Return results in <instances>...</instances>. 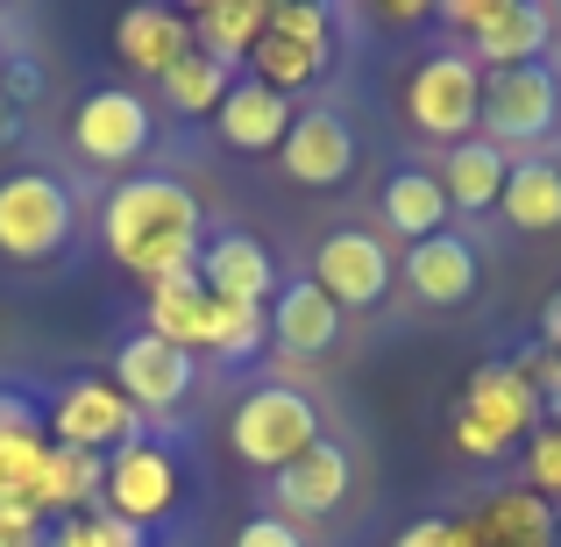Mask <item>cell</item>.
I'll use <instances>...</instances> for the list:
<instances>
[{"label": "cell", "instance_id": "obj_36", "mask_svg": "<svg viewBox=\"0 0 561 547\" xmlns=\"http://www.w3.org/2000/svg\"><path fill=\"white\" fill-rule=\"evenodd\" d=\"M0 547H8V540H0Z\"/></svg>", "mask_w": 561, "mask_h": 547}, {"label": "cell", "instance_id": "obj_5", "mask_svg": "<svg viewBox=\"0 0 561 547\" xmlns=\"http://www.w3.org/2000/svg\"><path fill=\"white\" fill-rule=\"evenodd\" d=\"M249 79L277 86V93H299V86H313L320 71L334 65V14L320 8V0H277L271 22H263L256 50H249Z\"/></svg>", "mask_w": 561, "mask_h": 547}, {"label": "cell", "instance_id": "obj_19", "mask_svg": "<svg viewBox=\"0 0 561 547\" xmlns=\"http://www.w3.org/2000/svg\"><path fill=\"white\" fill-rule=\"evenodd\" d=\"M462 526H469V547H561V520L540 491H497Z\"/></svg>", "mask_w": 561, "mask_h": 547}, {"label": "cell", "instance_id": "obj_15", "mask_svg": "<svg viewBox=\"0 0 561 547\" xmlns=\"http://www.w3.org/2000/svg\"><path fill=\"white\" fill-rule=\"evenodd\" d=\"M277 164H285L291 185L328 192L356 171V128L334 107H306V114H291V136H285V150H277Z\"/></svg>", "mask_w": 561, "mask_h": 547}, {"label": "cell", "instance_id": "obj_22", "mask_svg": "<svg viewBox=\"0 0 561 547\" xmlns=\"http://www.w3.org/2000/svg\"><path fill=\"white\" fill-rule=\"evenodd\" d=\"M405 285L420 292L426 306H462L469 292H477V249L462 242V235H426V242L405 249Z\"/></svg>", "mask_w": 561, "mask_h": 547}, {"label": "cell", "instance_id": "obj_2", "mask_svg": "<svg viewBox=\"0 0 561 547\" xmlns=\"http://www.w3.org/2000/svg\"><path fill=\"white\" fill-rule=\"evenodd\" d=\"M150 334L179 342L185 356H256L271 342V306H234V299H214L199 277H179V285H157L150 292Z\"/></svg>", "mask_w": 561, "mask_h": 547}, {"label": "cell", "instance_id": "obj_17", "mask_svg": "<svg viewBox=\"0 0 561 547\" xmlns=\"http://www.w3.org/2000/svg\"><path fill=\"white\" fill-rule=\"evenodd\" d=\"M348 477H356V469H348L342 441H313L291 469L271 477V498H277V512H291V520H328V512L348 498Z\"/></svg>", "mask_w": 561, "mask_h": 547}, {"label": "cell", "instance_id": "obj_14", "mask_svg": "<svg viewBox=\"0 0 561 547\" xmlns=\"http://www.w3.org/2000/svg\"><path fill=\"white\" fill-rule=\"evenodd\" d=\"M71 143H79V157H93V164H136V157L150 150V107H142L136 93H122V86H100V93H85L79 114H71Z\"/></svg>", "mask_w": 561, "mask_h": 547}, {"label": "cell", "instance_id": "obj_23", "mask_svg": "<svg viewBox=\"0 0 561 547\" xmlns=\"http://www.w3.org/2000/svg\"><path fill=\"white\" fill-rule=\"evenodd\" d=\"M263 22H271V0H206V8L192 14V50L234 71V65H249Z\"/></svg>", "mask_w": 561, "mask_h": 547}, {"label": "cell", "instance_id": "obj_10", "mask_svg": "<svg viewBox=\"0 0 561 547\" xmlns=\"http://www.w3.org/2000/svg\"><path fill=\"white\" fill-rule=\"evenodd\" d=\"M100 512L128 526H164L179 512V455L157 448V441H128V448L107 455V477H100Z\"/></svg>", "mask_w": 561, "mask_h": 547}, {"label": "cell", "instance_id": "obj_11", "mask_svg": "<svg viewBox=\"0 0 561 547\" xmlns=\"http://www.w3.org/2000/svg\"><path fill=\"white\" fill-rule=\"evenodd\" d=\"M136 420L142 412L114 391V377H71L50 406V441L57 448L107 455V448H128V441H136Z\"/></svg>", "mask_w": 561, "mask_h": 547}, {"label": "cell", "instance_id": "obj_28", "mask_svg": "<svg viewBox=\"0 0 561 547\" xmlns=\"http://www.w3.org/2000/svg\"><path fill=\"white\" fill-rule=\"evenodd\" d=\"M228 86H234V71L214 65V57H199V50L179 57V65L164 71V93H171V107H179V114H220Z\"/></svg>", "mask_w": 561, "mask_h": 547}, {"label": "cell", "instance_id": "obj_21", "mask_svg": "<svg viewBox=\"0 0 561 547\" xmlns=\"http://www.w3.org/2000/svg\"><path fill=\"white\" fill-rule=\"evenodd\" d=\"M220 136L234 143V150H285V136H291V93H277V86H263V79H234L228 86V100H220Z\"/></svg>", "mask_w": 561, "mask_h": 547}, {"label": "cell", "instance_id": "obj_30", "mask_svg": "<svg viewBox=\"0 0 561 547\" xmlns=\"http://www.w3.org/2000/svg\"><path fill=\"white\" fill-rule=\"evenodd\" d=\"M43 455H50V426H28V434H0V498H36Z\"/></svg>", "mask_w": 561, "mask_h": 547}, {"label": "cell", "instance_id": "obj_25", "mask_svg": "<svg viewBox=\"0 0 561 547\" xmlns=\"http://www.w3.org/2000/svg\"><path fill=\"white\" fill-rule=\"evenodd\" d=\"M377 214H383V228H391L398 242H426V235L448 228L455 206H448V192H440L434 171H391V179H383Z\"/></svg>", "mask_w": 561, "mask_h": 547}, {"label": "cell", "instance_id": "obj_24", "mask_svg": "<svg viewBox=\"0 0 561 547\" xmlns=\"http://www.w3.org/2000/svg\"><path fill=\"white\" fill-rule=\"evenodd\" d=\"M434 179H440V192H448V206H462V214H483V206L505 200L512 157L497 150V143L469 136V143H455V150H448V164H440Z\"/></svg>", "mask_w": 561, "mask_h": 547}, {"label": "cell", "instance_id": "obj_20", "mask_svg": "<svg viewBox=\"0 0 561 547\" xmlns=\"http://www.w3.org/2000/svg\"><path fill=\"white\" fill-rule=\"evenodd\" d=\"M114 50H122L136 71L164 79L179 57H192V14L164 8V0H142V8H128L122 22H114Z\"/></svg>", "mask_w": 561, "mask_h": 547}, {"label": "cell", "instance_id": "obj_26", "mask_svg": "<svg viewBox=\"0 0 561 547\" xmlns=\"http://www.w3.org/2000/svg\"><path fill=\"white\" fill-rule=\"evenodd\" d=\"M100 477H107V455H85V448H57L43 455V477H36V505L50 520H71V512H93L100 505Z\"/></svg>", "mask_w": 561, "mask_h": 547}, {"label": "cell", "instance_id": "obj_18", "mask_svg": "<svg viewBox=\"0 0 561 547\" xmlns=\"http://www.w3.org/2000/svg\"><path fill=\"white\" fill-rule=\"evenodd\" d=\"M334 342H342V306H334L313 277L277 285V299H271V349H285V356H328Z\"/></svg>", "mask_w": 561, "mask_h": 547}, {"label": "cell", "instance_id": "obj_7", "mask_svg": "<svg viewBox=\"0 0 561 547\" xmlns=\"http://www.w3.org/2000/svg\"><path fill=\"white\" fill-rule=\"evenodd\" d=\"M540 420V398L512 363H477L462 384V412H455V448L462 455H505L526 426Z\"/></svg>", "mask_w": 561, "mask_h": 547}, {"label": "cell", "instance_id": "obj_13", "mask_svg": "<svg viewBox=\"0 0 561 547\" xmlns=\"http://www.w3.org/2000/svg\"><path fill=\"white\" fill-rule=\"evenodd\" d=\"M114 391L128 398L136 412H179L185 391H192V356L164 334H128L122 356H114Z\"/></svg>", "mask_w": 561, "mask_h": 547}, {"label": "cell", "instance_id": "obj_16", "mask_svg": "<svg viewBox=\"0 0 561 547\" xmlns=\"http://www.w3.org/2000/svg\"><path fill=\"white\" fill-rule=\"evenodd\" d=\"M199 277L214 299H234V306H271L277 299V263H271V249L256 242V235H242V228H220V235H206L199 242Z\"/></svg>", "mask_w": 561, "mask_h": 547}, {"label": "cell", "instance_id": "obj_29", "mask_svg": "<svg viewBox=\"0 0 561 547\" xmlns=\"http://www.w3.org/2000/svg\"><path fill=\"white\" fill-rule=\"evenodd\" d=\"M36 547H150V534L93 505V512H71V520H57Z\"/></svg>", "mask_w": 561, "mask_h": 547}, {"label": "cell", "instance_id": "obj_31", "mask_svg": "<svg viewBox=\"0 0 561 547\" xmlns=\"http://www.w3.org/2000/svg\"><path fill=\"white\" fill-rule=\"evenodd\" d=\"M526 477H534V491H540V498H561V426H540V434H534Z\"/></svg>", "mask_w": 561, "mask_h": 547}, {"label": "cell", "instance_id": "obj_3", "mask_svg": "<svg viewBox=\"0 0 561 547\" xmlns=\"http://www.w3.org/2000/svg\"><path fill=\"white\" fill-rule=\"evenodd\" d=\"M228 441H234V455H242L249 469L277 477V469H291L313 441H328V434H320V406L299 391V384H256V391L234 406Z\"/></svg>", "mask_w": 561, "mask_h": 547}, {"label": "cell", "instance_id": "obj_27", "mask_svg": "<svg viewBox=\"0 0 561 547\" xmlns=\"http://www.w3.org/2000/svg\"><path fill=\"white\" fill-rule=\"evenodd\" d=\"M505 220L512 228H526V235H548L561 228V171L548 164V157H526V164H512V179H505Z\"/></svg>", "mask_w": 561, "mask_h": 547}, {"label": "cell", "instance_id": "obj_9", "mask_svg": "<svg viewBox=\"0 0 561 547\" xmlns=\"http://www.w3.org/2000/svg\"><path fill=\"white\" fill-rule=\"evenodd\" d=\"M483 143H548L561 128V79L548 65H512L483 71Z\"/></svg>", "mask_w": 561, "mask_h": 547}, {"label": "cell", "instance_id": "obj_34", "mask_svg": "<svg viewBox=\"0 0 561 547\" xmlns=\"http://www.w3.org/2000/svg\"><path fill=\"white\" fill-rule=\"evenodd\" d=\"M28 426H43L36 406H28V398H14V391H0V434H28Z\"/></svg>", "mask_w": 561, "mask_h": 547}, {"label": "cell", "instance_id": "obj_35", "mask_svg": "<svg viewBox=\"0 0 561 547\" xmlns=\"http://www.w3.org/2000/svg\"><path fill=\"white\" fill-rule=\"evenodd\" d=\"M540 349H548V356H561V292L540 306Z\"/></svg>", "mask_w": 561, "mask_h": 547}, {"label": "cell", "instance_id": "obj_6", "mask_svg": "<svg viewBox=\"0 0 561 547\" xmlns=\"http://www.w3.org/2000/svg\"><path fill=\"white\" fill-rule=\"evenodd\" d=\"M405 114H412V128H420V136L448 143V150L477 136V122H483V71L469 65V50L420 57V65H412V79H405Z\"/></svg>", "mask_w": 561, "mask_h": 547}, {"label": "cell", "instance_id": "obj_37", "mask_svg": "<svg viewBox=\"0 0 561 547\" xmlns=\"http://www.w3.org/2000/svg\"><path fill=\"white\" fill-rule=\"evenodd\" d=\"M554 426H561V420H554Z\"/></svg>", "mask_w": 561, "mask_h": 547}, {"label": "cell", "instance_id": "obj_12", "mask_svg": "<svg viewBox=\"0 0 561 547\" xmlns=\"http://www.w3.org/2000/svg\"><path fill=\"white\" fill-rule=\"evenodd\" d=\"M313 285L328 292L342 314H363L391 292V249L370 228H334L328 242L313 249Z\"/></svg>", "mask_w": 561, "mask_h": 547}, {"label": "cell", "instance_id": "obj_1", "mask_svg": "<svg viewBox=\"0 0 561 547\" xmlns=\"http://www.w3.org/2000/svg\"><path fill=\"white\" fill-rule=\"evenodd\" d=\"M100 235H107L114 263L157 292V285H179V277L199 271L206 220H199L192 185L142 171V179H122L107 192V206H100Z\"/></svg>", "mask_w": 561, "mask_h": 547}, {"label": "cell", "instance_id": "obj_8", "mask_svg": "<svg viewBox=\"0 0 561 547\" xmlns=\"http://www.w3.org/2000/svg\"><path fill=\"white\" fill-rule=\"evenodd\" d=\"M71 242V192L50 171H14L0 179V257L43 263Z\"/></svg>", "mask_w": 561, "mask_h": 547}, {"label": "cell", "instance_id": "obj_32", "mask_svg": "<svg viewBox=\"0 0 561 547\" xmlns=\"http://www.w3.org/2000/svg\"><path fill=\"white\" fill-rule=\"evenodd\" d=\"M234 547H306V540H299V526H291V520H277V512H256V520L234 534Z\"/></svg>", "mask_w": 561, "mask_h": 547}, {"label": "cell", "instance_id": "obj_4", "mask_svg": "<svg viewBox=\"0 0 561 547\" xmlns=\"http://www.w3.org/2000/svg\"><path fill=\"white\" fill-rule=\"evenodd\" d=\"M440 22L469 36V65L477 71H512V65H540L554 36V14L540 0H448Z\"/></svg>", "mask_w": 561, "mask_h": 547}, {"label": "cell", "instance_id": "obj_33", "mask_svg": "<svg viewBox=\"0 0 561 547\" xmlns=\"http://www.w3.org/2000/svg\"><path fill=\"white\" fill-rule=\"evenodd\" d=\"M391 547H469V526L462 520H420V526H405Z\"/></svg>", "mask_w": 561, "mask_h": 547}]
</instances>
